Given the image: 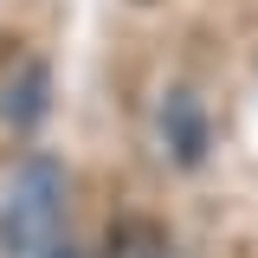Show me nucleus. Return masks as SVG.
<instances>
[{
  "label": "nucleus",
  "mask_w": 258,
  "mask_h": 258,
  "mask_svg": "<svg viewBox=\"0 0 258 258\" xmlns=\"http://www.w3.org/2000/svg\"><path fill=\"white\" fill-rule=\"evenodd\" d=\"M155 258H174V252H168V245H161V252H155Z\"/></svg>",
  "instance_id": "39448f33"
},
{
  "label": "nucleus",
  "mask_w": 258,
  "mask_h": 258,
  "mask_svg": "<svg viewBox=\"0 0 258 258\" xmlns=\"http://www.w3.org/2000/svg\"><path fill=\"white\" fill-rule=\"evenodd\" d=\"M155 136H161V149H168V161H174L181 174H194L200 161L213 155V116H207V103H200L194 84H168V91H161Z\"/></svg>",
  "instance_id": "f03ea898"
},
{
  "label": "nucleus",
  "mask_w": 258,
  "mask_h": 258,
  "mask_svg": "<svg viewBox=\"0 0 258 258\" xmlns=\"http://www.w3.org/2000/svg\"><path fill=\"white\" fill-rule=\"evenodd\" d=\"M39 258H84V252H71V245H52V252H39Z\"/></svg>",
  "instance_id": "20e7f679"
},
{
  "label": "nucleus",
  "mask_w": 258,
  "mask_h": 258,
  "mask_svg": "<svg viewBox=\"0 0 258 258\" xmlns=\"http://www.w3.org/2000/svg\"><path fill=\"white\" fill-rule=\"evenodd\" d=\"M45 110H52V64L45 58L13 64L0 78V123L13 129V136H32V129L45 123Z\"/></svg>",
  "instance_id": "7ed1b4c3"
},
{
  "label": "nucleus",
  "mask_w": 258,
  "mask_h": 258,
  "mask_svg": "<svg viewBox=\"0 0 258 258\" xmlns=\"http://www.w3.org/2000/svg\"><path fill=\"white\" fill-rule=\"evenodd\" d=\"M64 161L20 155L0 168V258H39L58 245L64 226Z\"/></svg>",
  "instance_id": "f257e3e1"
}]
</instances>
